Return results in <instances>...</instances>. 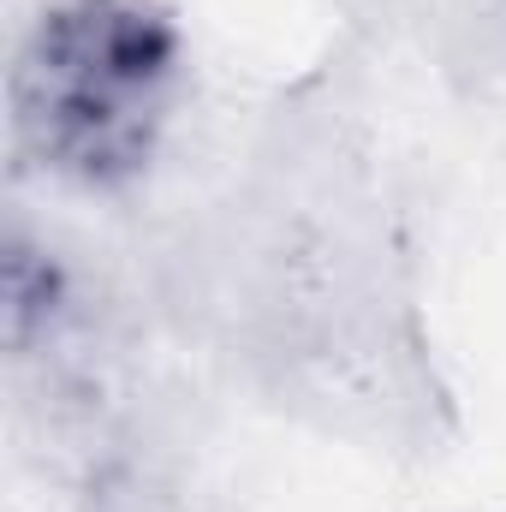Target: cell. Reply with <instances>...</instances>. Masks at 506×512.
I'll use <instances>...</instances> for the list:
<instances>
[{
    "instance_id": "6da1fadb",
    "label": "cell",
    "mask_w": 506,
    "mask_h": 512,
    "mask_svg": "<svg viewBox=\"0 0 506 512\" xmlns=\"http://www.w3.org/2000/svg\"><path fill=\"white\" fill-rule=\"evenodd\" d=\"M179 54V24L155 0H54L12 66V126L48 173L114 191L155 155Z\"/></svg>"
}]
</instances>
